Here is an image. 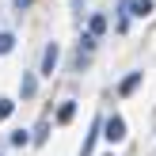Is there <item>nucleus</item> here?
Returning <instances> with one entry per match:
<instances>
[{
    "label": "nucleus",
    "instance_id": "f257e3e1",
    "mask_svg": "<svg viewBox=\"0 0 156 156\" xmlns=\"http://www.w3.org/2000/svg\"><path fill=\"white\" fill-rule=\"evenodd\" d=\"M103 137H107L111 145L126 141V118H122V114H111V118L103 122Z\"/></svg>",
    "mask_w": 156,
    "mask_h": 156
},
{
    "label": "nucleus",
    "instance_id": "f03ea898",
    "mask_svg": "<svg viewBox=\"0 0 156 156\" xmlns=\"http://www.w3.org/2000/svg\"><path fill=\"white\" fill-rule=\"evenodd\" d=\"M57 61H61V46H57V42H50V46L42 50V69H38V73H42V76H53Z\"/></svg>",
    "mask_w": 156,
    "mask_h": 156
},
{
    "label": "nucleus",
    "instance_id": "7ed1b4c3",
    "mask_svg": "<svg viewBox=\"0 0 156 156\" xmlns=\"http://www.w3.org/2000/svg\"><path fill=\"white\" fill-rule=\"evenodd\" d=\"M95 38H99V34H91V30H88V34L80 38V53H76V61H80V65H84V61L91 57V53H95Z\"/></svg>",
    "mask_w": 156,
    "mask_h": 156
},
{
    "label": "nucleus",
    "instance_id": "20e7f679",
    "mask_svg": "<svg viewBox=\"0 0 156 156\" xmlns=\"http://www.w3.org/2000/svg\"><path fill=\"white\" fill-rule=\"evenodd\" d=\"M141 80H145V73H129L126 80L118 84V95H133V91H137V84H141Z\"/></svg>",
    "mask_w": 156,
    "mask_h": 156
},
{
    "label": "nucleus",
    "instance_id": "39448f33",
    "mask_svg": "<svg viewBox=\"0 0 156 156\" xmlns=\"http://www.w3.org/2000/svg\"><path fill=\"white\" fill-rule=\"evenodd\" d=\"M19 91H23V99H30L38 91V76L34 73H23V80H19Z\"/></svg>",
    "mask_w": 156,
    "mask_h": 156
},
{
    "label": "nucleus",
    "instance_id": "423d86ee",
    "mask_svg": "<svg viewBox=\"0 0 156 156\" xmlns=\"http://www.w3.org/2000/svg\"><path fill=\"white\" fill-rule=\"evenodd\" d=\"M12 50H15V34H12V30H0V57L12 53Z\"/></svg>",
    "mask_w": 156,
    "mask_h": 156
},
{
    "label": "nucleus",
    "instance_id": "0eeeda50",
    "mask_svg": "<svg viewBox=\"0 0 156 156\" xmlns=\"http://www.w3.org/2000/svg\"><path fill=\"white\" fill-rule=\"evenodd\" d=\"M73 114H76V103H73V99H65L61 111H57V122H73Z\"/></svg>",
    "mask_w": 156,
    "mask_h": 156
},
{
    "label": "nucleus",
    "instance_id": "6e6552de",
    "mask_svg": "<svg viewBox=\"0 0 156 156\" xmlns=\"http://www.w3.org/2000/svg\"><path fill=\"white\" fill-rule=\"evenodd\" d=\"M152 0H133V15H141V19H145V15H152Z\"/></svg>",
    "mask_w": 156,
    "mask_h": 156
},
{
    "label": "nucleus",
    "instance_id": "1a4fd4ad",
    "mask_svg": "<svg viewBox=\"0 0 156 156\" xmlns=\"http://www.w3.org/2000/svg\"><path fill=\"white\" fill-rule=\"evenodd\" d=\"M88 30H91V34H103V30H107V19H103V15H91V19H88Z\"/></svg>",
    "mask_w": 156,
    "mask_h": 156
},
{
    "label": "nucleus",
    "instance_id": "9d476101",
    "mask_svg": "<svg viewBox=\"0 0 156 156\" xmlns=\"http://www.w3.org/2000/svg\"><path fill=\"white\" fill-rule=\"evenodd\" d=\"M12 111H15V99H0V122L12 118Z\"/></svg>",
    "mask_w": 156,
    "mask_h": 156
},
{
    "label": "nucleus",
    "instance_id": "9b49d317",
    "mask_svg": "<svg viewBox=\"0 0 156 156\" xmlns=\"http://www.w3.org/2000/svg\"><path fill=\"white\" fill-rule=\"evenodd\" d=\"M12 145H19V149L30 145V133H27V129H15V133H12Z\"/></svg>",
    "mask_w": 156,
    "mask_h": 156
},
{
    "label": "nucleus",
    "instance_id": "f8f14e48",
    "mask_svg": "<svg viewBox=\"0 0 156 156\" xmlns=\"http://www.w3.org/2000/svg\"><path fill=\"white\" fill-rule=\"evenodd\" d=\"M15 8H19V12H23V8H30V0H15Z\"/></svg>",
    "mask_w": 156,
    "mask_h": 156
}]
</instances>
